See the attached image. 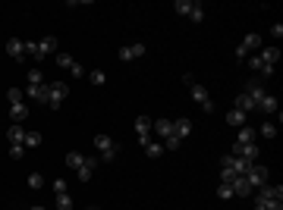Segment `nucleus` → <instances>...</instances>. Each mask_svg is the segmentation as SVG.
<instances>
[{
	"instance_id": "6ab92c4d",
	"label": "nucleus",
	"mask_w": 283,
	"mask_h": 210,
	"mask_svg": "<svg viewBox=\"0 0 283 210\" xmlns=\"http://www.w3.org/2000/svg\"><path fill=\"white\" fill-rule=\"evenodd\" d=\"M7 141H10V144H25V129L13 123V126L7 129Z\"/></svg>"
},
{
	"instance_id": "1a4fd4ad",
	"label": "nucleus",
	"mask_w": 283,
	"mask_h": 210,
	"mask_svg": "<svg viewBox=\"0 0 283 210\" xmlns=\"http://www.w3.org/2000/svg\"><path fill=\"white\" fill-rule=\"evenodd\" d=\"M258 154H261V151H258V144H233V151H230V157H239V160H249V163H255L258 160Z\"/></svg>"
},
{
	"instance_id": "a19ab883",
	"label": "nucleus",
	"mask_w": 283,
	"mask_h": 210,
	"mask_svg": "<svg viewBox=\"0 0 283 210\" xmlns=\"http://www.w3.org/2000/svg\"><path fill=\"white\" fill-rule=\"evenodd\" d=\"M88 210H98V207H88Z\"/></svg>"
},
{
	"instance_id": "39448f33",
	"label": "nucleus",
	"mask_w": 283,
	"mask_h": 210,
	"mask_svg": "<svg viewBox=\"0 0 283 210\" xmlns=\"http://www.w3.org/2000/svg\"><path fill=\"white\" fill-rule=\"evenodd\" d=\"M66 98H69V85H66V82H50V91H47V107H50V110H60Z\"/></svg>"
},
{
	"instance_id": "4468645a",
	"label": "nucleus",
	"mask_w": 283,
	"mask_h": 210,
	"mask_svg": "<svg viewBox=\"0 0 283 210\" xmlns=\"http://www.w3.org/2000/svg\"><path fill=\"white\" fill-rule=\"evenodd\" d=\"M7 53L13 56V60H25V41H19V38H10V41H7Z\"/></svg>"
},
{
	"instance_id": "f03ea898",
	"label": "nucleus",
	"mask_w": 283,
	"mask_h": 210,
	"mask_svg": "<svg viewBox=\"0 0 283 210\" xmlns=\"http://www.w3.org/2000/svg\"><path fill=\"white\" fill-rule=\"evenodd\" d=\"M94 151H98L101 163H113V160H117V154H120V144L113 141L110 135H94Z\"/></svg>"
},
{
	"instance_id": "cd10ccee",
	"label": "nucleus",
	"mask_w": 283,
	"mask_h": 210,
	"mask_svg": "<svg viewBox=\"0 0 283 210\" xmlns=\"http://www.w3.org/2000/svg\"><path fill=\"white\" fill-rule=\"evenodd\" d=\"M29 188H35V192H38V188H44V176L41 173H32L29 176Z\"/></svg>"
},
{
	"instance_id": "2f4dec72",
	"label": "nucleus",
	"mask_w": 283,
	"mask_h": 210,
	"mask_svg": "<svg viewBox=\"0 0 283 210\" xmlns=\"http://www.w3.org/2000/svg\"><path fill=\"white\" fill-rule=\"evenodd\" d=\"M217 198H220V201H230V198H236V195H233V188H230V185H223V182H220V188H217Z\"/></svg>"
},
{
	"instance_id": "20e7f679",
	"label": "nucleus",
	"mask_w": 283,
	"mask_h": 210,
	"mask_svg": "<svg viewBox=\"0 0 283 210\" xmlns=\"http://www.w3.org/2000/svg\"><path fill=\"white\" fill-rule=\"evenodd\" d=\"M183 82L189 85L192 98L201 104V110H204V113H211V110H214V101H211V94H208V88H204V85H195V79H192V75H183Z\"/></svg>"
},
{
	"instance_id": "e433bc0d",
	"label": "nucleus",
	"mask_w": 283,
	"mask_h": 210,
	"mask_svg": "<svg viewBox=\"0 0 283 210\" xmlns=\"http://www.w3.org/2000/svg\"><path fill=\"white\" fill-rule=\"evenodd\" d=\"M252 210H283V207H280V204H264V201L255 198V207H252Z\"/></svg>"
},
{
	"instance_id": "7c9ffc66",
	"label": "nucleus",
	"mask_w": 283,
	"mask_h": 210,
	"mask_svg": "<svg viewBox=\"0 0 283 210\" xmlns=\"http://www.w3.org/2000/svg\"><path fill=\"white\" fill-rule=\"evenodd\" d=\"M69 192V182L66 179H54V195H66Z\"/></svg>"
},
{
	"instance_id": "f3484780",
	"label": "nucleus",
	"mask_w": 283,
	"mask_h": 210,
	"mask_svg": "<svg viewBox=\"0 0 283 210\" xmlns=\"http://www.w3.org/2000/svg\"><path fill=\"white\" fill-rule=\"evenodd\" d=\"M230 188H233V195H236V198H249V195H252V185L245 182L242 176H236V179L230 182Z\"/></svg>"
},
{
	"instance_id": "c756f323",
	"label": "nucleus",
	"mask_w": 283,
	"mask_h": 210,
	"mask_svg": "<svg viewBox=\"0 0 283 210\" xmlns=\"http://www.w3.org/2000/svg\"><path fill=\"white\" fill-rule=\"evenodd\" d=\"M54 60H57V66H63V69H69V66L75 63V60H72V56H69V53H57V56H54Z\"/></svg>"
},
{
	"instance_id": "412c9836",
	"label": "nucleus",
	"mask_w": 283,
	"mask_h": 210,
	"mask_svg": "<svg viewBox=\"0 0 283 210\" xmlns=\"http://www.w3.org/2000/svg\"><path fill=\"white\" fill-rule=\"evenodd\" d=\"M226 126H233V129H242V126H245V113L233 107L230 113H226Z\"/></svg>"
},
{
	"instance_id": "7ed1b4c3",
	"label": "nucleus",
	"mask_w": 283,
	"mask_h": 210,
	"mask_svg": "<svg viewBox=\"0 0 283 210\" xmlns=\"http://www.w3.org/2000/svg\"><path fill=\"white\" fill-rule=\"evenodd\" d=\"M173 10H176V16H186V19H192V22H201L204 19V7L198 0H176Z\"/></svg>"
},
{
	"instance_id": "4be33fe9",
	"label": "nucleus",
	"mask_w": 283,
	"mask_h": 210,
	"mask_svg": "<svg viewBox=\"0 0 283 210\" xmlns=\"http://www.w3.org/2000/svg\"><path fill=\"white\" fill-rule=\"evenodd\" d=\"M255 135H258V132H255L252 126H242L239 135H236V141H239V144H255Z\"/></svg>"
},
{
	"instance_id": "a878e982",
	"label": "nucleus",
	"mask_w": 283,
	"mask_h": 210,
	"mask_svg": "<svg viewBox=\"0 0 283 210\" xmlns=\"http://www.w3.org/2000/svg\"><path fill=\"white\" fill-rule=\"evenodd\" d=\"M54 210H72V198H69V192L66 195H57V207Z\"/></svg>"
},
{
	"instance_id": "423d86ee",
	"label": "nucleus",
	"mask_w": 283,
	"mask_h": 210,
	"mask_svg": "<svg viewBox=\"0 0 283 210\" xmlns=\"http://www.w3.org/2000/svg\"><path fill=\"white\" fill-rule=\"evenodd\" d=\"M255 50H261V35H245L242 41H239V47H236V60H245V56H252Z\"/></svg>"
},
{
	"instance_id": "bb28decb",
	"label": "nucleus",
	"mask_w": 283,
	"mask_h": 210,
	"mask_svg": "<svg viewBox=\"0 0 283 210\" xmlns=\"http://www.w3.org/2000/svg\"><path fill=\"white\" fill-rule=\"evenodd\" d=\"M258 135H264V138H277V126H274V123H264V126L258 129Z\"/></svg>"
},
{
	"instance_id": "72a5a7b5",
	"label": "nucleus",
	"mask_w": 283,
	"mask_h": 210,
	"mask_svg": "<svg viewBox=\"0 0 283 210\" xmlns=\"http://www.w3.org/2000/svg\"><path fill=\"white\" fill-rule=\"evenodd\" d=\"M179 144H183V141H179L176 135H170V138H164V151H176Z\"/></svg>"
},
{
	"instance_id": "c9c22d12",
	"label": "nucleus",
	"mask_w": 283,
	"mask_h": 210,
	"mask_svg": "<svg viewBox=\"0 0 283 210\" xmlns=\"http://www.w3.org/2000/svg\"><path fill=\"white\" fill-rule=\"evenodd\" d=\"M22 154H25V144H10V157L13 160H19Z\"/></svg>"
},
{
	"instance_id": "dca6fc26",
	"label": "nucleus",
	"mask_w": 283,
	"mask_h": 210,
	"mask_svg": "<svg viewBox=\"0 0 283 210\" xmlns=\"http://www.w3.org/2000/svg\"><path fill=\"white\" fill-rule=\"evenodd\" d=\"M29 116V110H25V101H16V104H10V119L16 123V126H22V119Z\"/></svg>"
},
{
	"instance_id": "473e14b6",
	"label": "nucleus",
	"mask_w": 283,
	"mask_h": 210,
	"mask_svg": "<svg viewBox=\"0 0 283 210\" xmlns=\"http://www.w3.org/2000/svg\"><path fill=\"white\" fill-rule=\"evenodd\" d=\"M41 144V135L38 132H25V147H38Z\"/></svg>"
},
{
	"instance_id": "9d476101",
	"label": "nucleus",
	"mask_w": 283,
	"mask_h": 210,
	"mask_svg": "<svg viewBox=\"0 0 283 210\" xmlns=\"http://www.w3.org/2000/svg\"><path fill=\"white\" fill-rule=\"evenodd\" d=\"M98 166H101V157H85V163L75 169V179H79V182H88V179L94 176V169H98Z\"/></svg>"
},
{
	"instance_id": "f8f14e48",
	"label": "nucleus",
	"mask_w": 283,
	"mask_h": 210,
	"mask_svg": "<svg viewBox=\"0 0 283 210\" xmlns=\"http://www.w3.org/2000/svg\"><path fill=\"white\" fill-rule=\"evenodd\" d=\"M136 135H139L142 147L151 141V119H148V116H136Z\"/></svg>"
},
{
	"instance_id": "c85d7f7f",
	"label": "nucleus",
	"mask_w": 283,
	"mask_h": 210,
	"mask_svg": "<svg viewBox=\"0 0 283 210\" xmlns=\"http://www.w3.org/2000/svg\"><path fill=\"white\" fill-rule=\"evenodd\" d=\"M85 75H88V79H91L94 85H104V82H107V75H104L101 69H91V72H85Z\"/></svg>"
},
{
	"instance_id": "f257e3e1",
	"label": "nucleus",
	"mask_w": 283,
	"mask_h": 210,
	"mask_svg": "<svg viewBox=\"0 0 283 210\" xmlns=\"http://www.w3.org/2000/svg\"><path fill=\"white\" fill-rule=\"evenodd\" d=\"M25 53L32 56V60H47L50 53H57V38L47 35V38H41V41H25Z\"/></svg>"
},
{
	"instance_id": "58836bf2",
	"label": "nucleus",
	"mask_w": 283,
	"mask_h": 210,
	"mask_svg": "<svg viewBox=\"0 0 283 210\" xmlns=\"http://www.w3.org/2000/svg\"><path fill=\"white\" fill-rule=\"evenodd\" d=\"M271 35H274V38H280V35H283V25H280V22H274V25H271Z\"/></svg>"
},
{
	"instance_id": "5701e85b",
	"label": "nucleus",
	"mask_w": 283,
	"mask_h": 210,
	"mask_svg": "<svg viewBox=\"0 0 283 210\" xmlns=\"http://www.w3.org/2000/svg\"><path fill=\"white\" fill-rule=\"evenodd\" d=\"M82 163H85V154H75V151H69V154H66V166L72 169V173H75Z\"/></svg>"
},
{
	"instance_id": "9b49d317",
	"label": "nucleus",
	"mask_w": 283,
	"mask_h": 210,
	"mask_svg": "<svg viewBox=\"0 0 283 210\" xmlns=\"http://www.w3.org/2000/svg\"><path fill=\"white\" fill-rule=\"evenodd\" d=\"M145 53H148L145 44H126V47H120V60L129 63V60H139V56H145Z\"/></svg>"
},
{
	"instance_id": "6e6552de",
	"label": "nucleus",
	"mask_w": 283,
	"mask_h": 210,
	"mask_svg": "<svg viewBox=\"0 0 283 210\" xmlns=\"http://www.w3.org/2000/svg\"><path fill=\"white\" fill-rule=\"evenodd\" d=\"M255 198L264 201V204H280L283 207V185H261Z\"/></svg>"
},
{
	"instance_id": "ddd939ff",
	"label": "nucleus",
	"mask_w": 283,
	"mask_h": 210,
	"mask_svg": "<svg viewBox=\"0 0 283 210\" xmlns=\"http://www.w3.org/2000/svg\"><path fill=\"white\" fill-rule=\"evenodd\" d=\"M25 91H29V98L35 101V104H47V91H50V85L44 82V85H25Z\"/></svg>"
},
{
	"instance_id": "0eeeda50",
	"label": "nucleus",
	"mask_w": 283,
	"mask_h": 210,
	"mask_svg": "<svg viewBox=\"0 0 283 210\" xmlns=\"http://www.w3.org/2000/svg\"><path fill=\"white\" fill-rule=\"evenodd\" d=\"M242 179L249 182L252 188H261V185H268L271 173H268V166H261V163H252V166H249V173H245Z\"/></svg>"
},
{
	"instance_id": "f704fd0d",
	"label": "nucleus",
	"mask_w": 283,
	"mask_h": 210,
	"mask_svg": "<svg viewBox=\"0 0 283 210\" xmlns=\"http://www.w3.org/2000/svg\"><path fill=\"white\" fill-rule=\"evenodd\" d=\"M7 101H10V104L22 101V88H10V91H7Z\"/></svg>"
},
{
	"instance_id": "ea45409f",
	"label": "nucleus",
	"mask_w": 283,
	"mask_h": 210,
	"mask_svg": "<svg viewBox=\"0 0 283 210\" xmlns=\"http://www.w3.org/2000/svg\"><path fill=\"white\" fill-rule=\"evenodd\" d=\"M29 210H47V207H41V204H38V207H29Z\"/></svg>"
},
{
	"instance_id": "b1692460",
	"label": "nucleus",
	"mask_w": 283,
	"mask_h": 210,
	"mask_svg": "<svg viewBox=\"0 0 283 210\" xmlns=\"http://www.w3.org/2000/svg\"><path fill=\"white\" fill-rule=\"evenodd\" d=\"M145 154H148V157H161V154H164V144H161V141H148V144H145Z\"/></svg>"
},
{
	"instance_id": "2eb2a0df",
	"label": "nucleus",
	"mask_w": 283,
	"mask_h": 210,
	"mask_svg": "<svg viewBox=\"0 0 283 210\" xmlns=\"http://www.w3.org/2000/svg\"><path fill=\"white\" fill-rule=\"evenodd\" d=\"M173 135L183 141L186 135H192V119H186V116H179V119H173Z\"/></svg>"
},
{
	"instance_id": "a211bd4d",
	"label": "nucleus",
	"mask_w": 283,
	"mask_h": 210,
	"mask_svg": "<svg viewBox=\"0 0 283 210\" xmlns=\"http://www.w3.org/2000/svg\"><path fill=\"white\" fill-rule=\"evenodd\" d=\"M151 129H155L161 138H170V135H173V119H155Z\"/></svg>"
},
{
	"instance_id": "aec40b11",
	"label": "nucleus",
	"mask_w": 283,
	"mask_h": 210,
	"mask_svg": "<svg viewBox=\"0 0 283 210\" xmlns=\"http://www.w3.org/2000/svg\"><path fill=\"white\" fill-rule=\"evenodd\" d=\"M258 113H268V116L277 113V98H274V94H264V98L258 101Z\"/></svg>"
},
{
	"instance_id": "4c0bfd02",
	"label": "nucleus",
	"mask_w": 283,
	"mask_h": 210,
	"mask_svg": "<svg viewBox=\"0 0 283 210\" xmlns=\"http://www.w3.org/2000/svg\"><path fill=\"white\" fill-rule=\"evenodd\" d=\"M69 72L75 75V79H79V75H85V66H79V63H72V66H69Z\"/></svg>"
},
{
	"instance_id": "393cba45",
	"label": "nucleus",
	"mask_w": 283,
	"mask_h": 210,
	"mask_svg": "<svg viewBox=\"0 0 283 210\" xmlns=\"http://www.w3.org/2000/svg\"><path fill=\"white\" fill-rule=\"evenodd\" d=\"M29 85H44V72L38 69V66L29 69Z\"/></svg>"
}]
</instances>
